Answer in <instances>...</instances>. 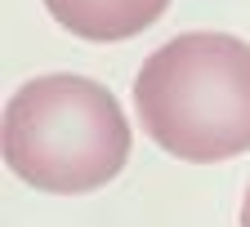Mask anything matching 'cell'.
Wrapping results in <instances>:
<instances>
[{
  "instance_id": "6da1fadb",
  "label": "cell",
  "mask_w": 250,
  "mask_h": 227,
  "mask_svg": "<svg viewBox=\"0 0 250 227\" xmlns=\"http://www.w3.org/2000/svg\"><path fill=\"white\" fill-rule=\"evenodd\" d=\"M147 138L174 160L214 165L250 151V45L228 31H183L134 80Z\"/></svg>"
},
{
  "instance_id": "3957f363",
  "label": "cell",
  "mask_w": 250,
  "mask_h": 227,
  "mask_svg": "<svg viewBox=\"0 0 250 227\" xmlns=\"http://www.w3.org/2000/svg\"><path fill=\"white\" fill-rule=\"evenodd\" d=\"M49 18L89 45H116L147 31L170 0H41Z\"/></svg>"
},
{
  "instance_id": "277c9868",
  "label": "cell",
  "mask_w": 250,
  "mask_h": 227,
  "mask_svg": "<svg viewBox=\"0 0 250 227\" xmlns=\"http://www.w3.org/2000/svg\"><path fill=\"white\" fill-rule=\"evenodd\" d=\"M241 227H250V187H246V201H241Z\"/></svg>"
},
{
  "instance_id": "7a4b0ae2",
  "label": "cell",
  "mask_w": 250,
  "mask_h": 227,
  "mask_svg": "<svg viewBox=\"0 0 250 227\" xmlns=\"http://www.w3.org/2000/svg\"><path fill=\"white\" fill-rule=\"evenodd\" d=\"M0 151L14 178L49 196H81L107 187L130 160V125L112 89L54 72L22 80L5 103Z\"/></svg>"
}]
</instances>
